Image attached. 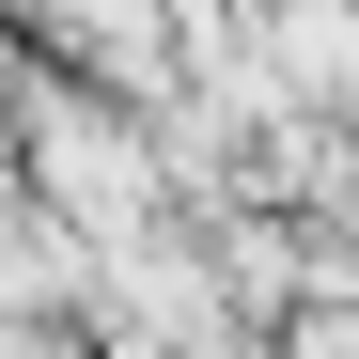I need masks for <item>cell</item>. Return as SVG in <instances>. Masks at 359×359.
<instances>
[{"mask_svg": "<svg viewBox=\"0 0 359 359\" xmlns=\"http://www.w3.org/2000/svg\"><path fill=\"white\" fill-rule=\"evenodd\" d=\"M0 141H16V188L63 219V234H126L172 203L156 172V126L126 94H94L79 63H47V47H16V79H0Z\"/></svg>", "mask_w": 359, "mask_h": 359, "instance_id": "obj_1", "label": "cell"}, {"mask_svg": "<svg viewBox=\"0 0 359 359\" xmlns=\"http://www.w3.org/2000/svg\"><path fill=\"white\" fill-rule=\"evenodd\" d=\"M266 109H359V0H250Z\"/></svg>", "mask_w": 359, "mask_h": 359, "instance_id": "obj_2", "label": "cell"}, {"mask_svg": "<svg viewBox=\"0 0 359 359\" xmlns=\"http://www.w3.org/2000/svg\"><path fill=\"white\" fill-rule=\"evenodd\" d=\"M344 126H359V109H344Z\"/></svg>", "mask_w": 359, "mask_h": 359, "instance_id": "obj_3", "label": "cell"}]
</instances>
